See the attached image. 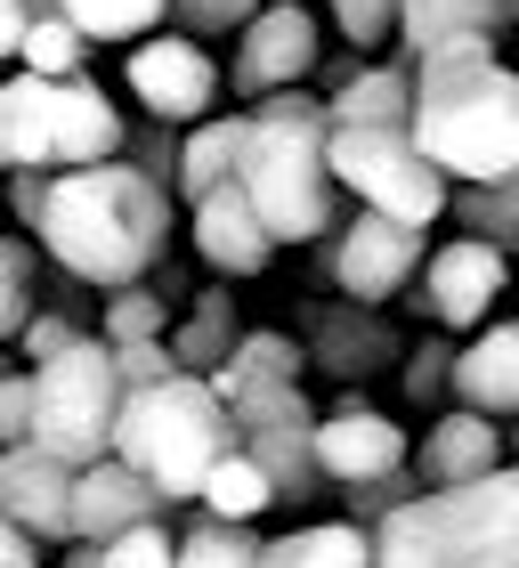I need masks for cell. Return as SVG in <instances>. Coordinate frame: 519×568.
<instances>
[{
	"instance_id": "obj_1",
	"label": "cell",
	"mask_w": 519,
	"mask_h": 568,
	"mask_svg": "<svg viewBox=\"0 0 519 568\" xmlns=\"http://www.w3.org/2000/svg\"><path fill=\"white\" fill-rule=\"evenodd\" d=\"M171 187L146 179L139 163H82V171H49L33 244L58 261L73 284H98V293H122V284H146L154 261L171 252Z\"/></svg>"
},
{
	"instance_id": "obj_2",
	"label": "cell",
	"mask_w": 519,
	"mask_h": 568,
	"mask_svg": "<svg viewBox=\"0 0 519 568\" xmlns=\"http://www.w3.org/2000/svg\"><path fill=\"white\" fill-rule=\"evenodd\" d=\"M406 139L447 179H519V73L496 58V41H447L414 65V122Z\"/></svg>"
},
{
	"instance_id": "obj_3",
	"label": "cell",
	"mask_w": 519,
	"mask_h": 568,
	"mask_svg": "<svg viewBox=\"0 0 519 568\" xmlns=\"http://www.w3.org/2000/svg\"><path fill=\"white\" fill-rule=\"evenodd\" d=\"M325 146H333V114L308 90H276L244 114L236 187L276 244H325L333 236V195L342 187H333Z\"/></svg>"
},
{
	"instance_id": "obj_4",
	"label": "cell",
	"mask_w": 519,
	"mask_h": 568,
	"mask_svg": "<svg viewBox=\"0 0 519 568\" xmlns=\"http://www.w3.org/2000/svg\"><path fill=\"white\" fill-rule=\"evenodd\" d=\"M374 568H519V463L398 504L374 528Z\"/></svg>"
},
{
	"instance_id": "obj_5",
	"label": "cell",
	"mask_w": 519,
	"mask_h": 568,
	"mask_svg": "<svg viewBox=\"0 0 519 568\" xmlns=\"http://www.w3.org/2000/svg\"><path fill=\"white\" fill-rule=\"evenodd\" d=\"M114 455L130 471H146L171 504L203 496V471L220 455H236V415L212 398L203 374H171L163 390H130L114 415Z\"/></svg>"
},
{
	"instance_id": "obj_6",
	"label": "cell",
	"mask_w": 519,
	"mask_h": 568,
	"mask_svg": "<svg viewBox=\"0 0 519 568\" xmlns=\"http://www.w3.org/2000/svg\"><path fill=\"white\" fill-rule=\"evenodd\" d=\"M122 374H114V349L98 342V333H82L65 357H49V366H33V438L24 447L58 455V463H98L114 455V415H122Z\"/></svg>"
},
{
	"instance_id": "obj_7",
	"label": "cell",
	"mask_w": 519,
	"mask_h": 568,
	"mask_svg": "<svg viewBox=\"0 0 519 568\" xmlns=\"http://www.w3.org/2000/svg\"><path fill=\"white\" fill-rule=\"evenodd\" d=\"M325 163H333V187L357 195V212H381L398 227H430L455 203L447 171H438L406 131H333Z\"/></svg>"
},
{
	"instance_id": "obj_8",
	"label": "cell",
	"mask_w": 519,
	"mask_h": 568,
	"mask_svg": "<svg viewBox=\"0 0 519 568\" xmlns=\"http://www.w3.org/2000/svg\"><path fill=\"white\" fill-rule=\"evenodd\" d=\"M423 261H430V227H398V220H381V212L333 220V236L317 244V268L342 284V301H357V308L398 301L406 284L423 276Z\"/></svg>"
},
{
	"instance_id": "obj_9",
	"label": "cell",
	"mask_w": 519,
	"mask_h": 568,
	"mask_svg": "<svg viewBox=\"0 0 519 568\" xmlns=\"http://www.w3.org/2000/svg\"><path fill=\"white\" fill-rule=\"evenodd\" d=\"M227 415H236V447L268 471L276 504L325 496V471H317V406H308L301 382H293V390H260L244 406H227Z\"/></svg>"
},
{
	"instance_id": "obj_10",
	"label": "cell",
	"mask_w": 519,
	"mask_h": 568,
	"mask_svg": "<svg viewBox=\"0 0 519 568\" xmlns=\"http://www.w3.org/2000/svg\"><path fill=\"white\" fill-rule=\"evenodd\" d=\"M122 82H130V98L146 106V122L187 131V122H203V114L220 106L227 73L212 65V49H203L195 33H146V41H130Z\"/></svg>"
},
{
	"instance_id": "obj_11",
	"label": "cell",
	"mask_w": 519,
	"mask_h": 568,
	"mask_svg": "<svg viewBox=\"0 0 519 568\" xmlns=\"http://www.w3.org/2000/svg\"><path fill=\"white\" fill-rule=\"evenodd\" d=\"M325 65V33L301 0H260V17L236 33V65H227V90L236 98H276V90H301L308 73Z\"/></svg>"
},
{
	"instance_id": "obj_12",
	"label": "cell",
	"mask_w": 519,
	"mask_h": 568,
	"mask_svg": "<svg viewBox=\"0 0 519 568\" xmlns=\"http://www.w3.org/2000/svg\"><path fill=\"white\" fill-rule=\"evenodd\" d=\"M503 284H511V261L496 244L455 236V244H430V261H423V276H414L406 293H414V308H423L438 333H479L487 317H496Z\"/></svg>"
},
{
	"instance_id": "obj_13",
	"label": "cell",
	"mask_w": 519,
	"mask_h": 568,
	"mask_svg": "<svg viewBox=\"0 0 519 568\" xmlns=\"http://www.w3.org/2000/svg\"><path fill=\"white\" fill-rule=\"evenodd\" d=\"M317 471H325L333 496H342V487H374L389 471H406V430L389 423L381 406H366L357 390H342V406L317 415Z\"/></svg>"
},
{
	"instance_id": "obj_14",
	"label": "cell",
	"mask_w": 519,
	"mask_h": 568,
	"mask_svg": "<svg viewBox=\"0 0 519 568\" xmlns=\"http://www.w3.org/2000/svg\"><path fill=\"white\" fill-rule=\"evenodd\" d=\"M163 511H171V496L146 471H130L122 455H98V463L73 471V536L82 545H114V536L163 520Z\"/></svg>"
},
{
	"instance_id": "obj_15",
	"label": "cell",
	"mask_w": 519,
	"mask_h": 568,
	"mask_svg": "<svg viewBox=\"0 0 519 568\" xmlns=\"http://www.w3.org/2000/svg\"><path fill=\"white\" fill-rule=\"evenodd\" d=\"M0 511L33 545H73V463L41 447H9L0 455Z\"/></svg>"
},
{
	"instance_id": "obj_16",
	"label": "cell",
	"mask_w": 519,
	"mask_h": 568,
	"mask_svg": "<svg viewBox=\"0 0 519 568\" xmlns=\"http://www.w3.org/2000/svg\"><path fill=\"white\" fill-rule=\"evenodd\" d=\"M511 463V438L496 415H471V406H455V415H438L423 430V447H414V479L423 487H462V479H487Z\"/></svg>"
},
{
	"instance_id": "obj_17",
	"label": "cell",
	"mask_w": 519,
	"mask_h": 568,
	"mask_svg": "<svg viewBox=\"0 0 519 568\" xmlns=\"http://www.w3.org/2000/svg\"><path fill=\"white\" fill-rule=\"evenodd\" d=\"M447 390L471 406V415L519 423V317H487L471 342L455 349V382Z\"/></svg>"
},
{
	"instance_id": "obj_18",
	"label": "cell",
	"mask_w": 519,
	"mask_h": 568,
	"mask_svg": "<svg viewBox=\"0 0 519 568\" xmlns=\"http://www.w3.org/2000/svg\"><path fill=\"white\" fill-rule=\"evenodd\" d=\"M130 139V122L114 114V98L90 82V73H73L58 82V122H49V171H82V163H114Z\"/></svg>"
},
{
	"instance_id": "obj_19",
	"label": "cell",
	"mask_w": 519,
	"mask_h": 568,
	"mask_svg": "<svg viewBox=\"0 0 519 568\" xmlns=\"http://www.w3.org/2000/svg\"><path fill=\"white\" fill-rule=\"evenodd\" d=\"M195 252H203V268H212V276H260L276 261V236L260 227V212L244 203L236 179L195 203Z\"/></svg>"
},
{
	"instance_id": "obj_20",
	"label": "cell",
	"mask_w": 519,
	"mask_h": 568,
	"mask_svg": "<svg viewBox=\"0 0 519 568\" xmlns=\"http://www.w3.org/2000/svg\"><path fill=\"white\" fill-rule=\"evenodd\" d=\"M511 9L519 0H398V33L389 41L406 49V65H423L447 41H503Z\"/></svg>"
},
{
	"instance_id": "obj_21",
	"label": "cell",
	"mask_w": 519,
	"mask_h": 568,
	"mask_svg": "<svg viewBox=\"0 0 519 568\" xmlns=\"http://www.w3.org/2000/svg\"><path fill=\"white\" fill-rule=\"evenodd\" d=\"M325 114H333V131H406L414 122V65L406 58H366L349 82H333Z\"/></svg>"
},
{
	"instance_id": "obj_22",
	"label": "cell",
	"mask_w": 519,
	"mask_h": 568,
	"mask_svg": "<svg viewBox=\"0 0 519 568\" xmlns=\"http://www.w3.org/2000/svg\"><path fill=\"white\" fill-rule=\"evenodd\" d=\"M301 349H308L317 374H381V366H398V333H389L374 308H317Z\"/></svg>"
},
{
	"instance_id": "obj_23",
	"label": "cell",
	"mask_w": 519,
	"mask_h": 568,
	"mask_svg": "<svg viewBox=\"0 0 519 568\" xmlns=\"http://www.w3.org/2000/svg\"><path fill=\"white\" fill-rule=\"evenodd\" d=\"M49 122H58V82L9 73L0 82V171H49Z\"/></svg>"
},
{
	"instance_id": "obj_24",
	"label": "cell",
	"mask_w": 519,
	"mask_h": 568,
	"mask_svg": "<svg viewBox=\"0 0 519 568\" xmlns=\"http://www.w3.org/2000/svg\"><path fill=\"white\" fill-rule=\"evenodd\" d=\"M236 163H244V114H203V122H187V131H179L171 195L195 212L212 187H227V179H236Z\"/></svg>"
},
{
	"instance_id": "obj_25",
	"label": "cell",
	"mask_w": 519,
	"mask_h": 568,
	"mask_svg": "<svg viewBox=\"0 0 519 568\" xmlns=\"http://www.w3.org/2000/svg\"><path fill=\"white\" fill-rule=\"evenodd\" d=\"M301 374H308V349L293 342V333H244V342L227 349V366L212 374V398L220 406H244L260 390H293Z\"/></svg>"
},
{
	"instance_id": "obj_26",
	"label": "cell",
	"mask_w": 519,
	"mask_h": 568,
	"mask_svg": "<svg viewBox=\"0 0 519 568\" xmlns=\"http://www.w3.org/2000/svg\"><path fill=\"white\" fill-rule=\"evenodd\" d=\"M163 342H171V357H179V374H203V382H212V374L227 366V349L244 342L236 301H227V293H195V301H187V317H179Z\"/></svg>"
},
{
	"instance_id": "obj_27",
	"label": "cell",
	"mask_w": 519,
	"mask_h": 568,
	"mask_svg": "<svg viewBox=\"0 0 519 568\" xmlns=\"http://www.w3.org/2000/svg\"><path fill=\"white\" fill-rule=\"evenodd\" d=\"M260 568H374V536L349 520H317L293 536H268L260 545Z\"/></svg>"
},
{
	"instance_id": "obj_28",
	"label": "cell",
	"mask_w": 519,
	"mask_h": 568,
	"mask_svg": "<svg viewBox=\"0 0 519 568\" xmlns=\"http://www.w3.org/2000/svg\"><path fill=\"white\" fill-rule=\"evenodd\" d=\"M212 520H244V528H260V511L276 504V487H268V471L236 447V455H220L212 471H203V496H195Z\"/></svg>"
},
{
	"instance_id": "obj_29",
	"label": "cell",
	"mask_w": 519,
	"mask_h": 568,
	"mask_svg": "<svg viewBox=\"0 0 519 568\" xmlns=\"http://www.w3.org/2000/svg\"><path fill=\"white\" fill-rule=\"evenodd\" d=\"M49 17H65L82 41H146L171 0H49Z\"/></svg>"
},
{
	"instance_id": "obj_30",
	"label": "cell",
	"mask_w": 519,
	"mask_h": 568,
	"mask_svg": "<svg viewBox=\"0 0 519 568\" xmlns=\"http://www.w3.org/2000/svg\"><path fill=\"white\" fill-rule=\"evenodd\" d=\"M260 545H268L260 528L195 511V520L179 528V568H260Z\"/></svg>"
},
{
	"instance_id": "obj_31",
	"label": "cell",
	"mask_w": 519,
	"mask_h": 568,
	"mask_svg": "<svg viewBox=\"0 0 519 568\" xmlns=\"http://www.w3.org/2000/svg\"><path fill=\"white\" fill-rule=\"evenodd\" d=\"M447 212L462 220V236H479V244H496L503 261L519 252V179H487V187H462Z\"/></svg>"
},
{
	"instance_id": "obj_32",
	"label": "cell",
	"mask_w": 519,
	"mask_h": 568,
	"mask_svg": "<svg viewBox=\"0 0 519 568\" xmlns=\"http://www.w3.org/2000/svg\"><path fill=\"white\" fill-rule=\"evenodd\" d=\"M90 58V41L73 33L65 17H33L24 24V49H17V73H41V82H73Z\"/></svg>"
},
{
	"instance_id": "obj_33",
	"label": "cell",
	"mask_w": 519,
	"mask_h": 568,
	"mask_svg": "<svg viewBox=\"0 0 519 568\" xmlns=\"http://www.w3.org/2000/svg\"><path fill=\"white\" fill-rule=\"evenodd\" d=\"M171 333V301L154 293V284H122V293H106V325H98V342H163Z\"/></svg>"
},
{
	"instance_id": "obj_34",
	"label": "cell",
	"mask_w": 519,
	"mask_h": 568,
	"mask_svg": "<svg viewBox=\"0 0 519 568\" xmlns=\"http://www.w3.org/2000/svg\"><path fill=\"white\" fill-rule=\"evenodd\" d=\"M33 268H41L33 236H0V349L24 333V317H33Z\"/></svg>"
},
{
	"instance_id": "obj_35",
	"label": "cell",
	"mask_w": 519,
	"mask_h": 568,
	"mask_svg": "<svg viewBox=\"0 0 519 568\" xmlns=\"http://www.w3.org/2000/svg\"><path fill=\"white\" fill-rule=\"evenodd\" d=\"M414 496H423V479H414V463H406V471H389V479H374V487H342V520L374 536V528L389 520V511L414 504Z\"/></svg>"
},
{
	"instance_id": "obj_36",
	"label": "cell",
	"mask_w": 519,
	"mask_h": 568,
	"mask_svg": "<svg viewBox=\"0 0 519 568\" xmlns=\"http://www.w3.org/2000/svg\"><path fill=\"white\" fill-rule=\"evenodd\" d=\"M406 406H438V398H447V382H455V342H447V333H430V342H414L406 349Z\"/></svg>"
},
{
	"instance_id": "obj_37",
	"label": "cell",
	"mask_w": 519,
	"mask_h": 568,
	"mask_svg": "<svg viewBox=\"0 0 519 568\" xmlns=\"http://www.w3.org/2000/svg\"><path fill=\"white\" fill-rule=\"evenodd\" d=\"M333 24H342L349 49H381L389 33H398V0H325Z\"/></svg>"
},
{
	"instance_id": "obj_38",
	"label": "cell",
	"mask_w": 519,
	"mask_h": 568,
	"mask_svg": "<svg viewBox=\"0 0 519 568\" xmlns=\"http://www.w3.org/2000/svg\"><path fill=\"white\" fill-rule=\"evenodd\" d=\"M106 568H179V536L163 520H146V528H130L106 545Z\"/></svg>"
},
{
	"instance_id": "obj_39",
	"label": "cell",
	"mask_w": 519,
	"mask_h": 568,
	"mask_svg": "<svg viewBox=\"0 0 519 568\" xmlns=\"http://www.w3.org/2000/svg\"><path fill=\"white\" fill-rule=\"evenodd\" d=\"M114 374H122V390H163V382L179 374V357H171V342H122L114 349Z\"/></svg>"
},
{
	"instance_id": "obj_40",
	"label": "cell",
	"mask_w": 519,
	"mask_h": 568,
	"mask_svg": "<svg viewBox=\"0 0 519 568\" xmlns=\"http://www.w3.org/2000/svg\"><path fill=\"white\" fill-rule=\"evenodd\" d=\"M171 17H179V33H244V24L260 17V0H171Z\"/></svg>"
},
{
	"instance_id": "obj_41",
	"label": "cell",
	"mask_w": 519,
	"mask_h": 568,
	"mask_svg": "<svg viewBox=\"0 0 519 568\" xmlns=\"http://www.w3.org/2000/svg\"><path fill=\"white\" fill-rule=\"evenodd\" d=\"M73 342H82V325H73L65 308H33V317H24V333H17V349L33 357V366H49V357H65Z\"/></svg>"
},
{
	"instance_id": "obj_42",
	"label": "cell",
	"mask_w": 519,
	"mask_h": 568,
	"mask_svg": "<svg viewBox=\"0 0 519 568\" xmlns=\"http://www.w3.org/2000/svg\"><path fill=\"white\" fill-rule=\"evenodd\" d=\"M24 438H33V374H0V455L9 447H24Z\"/></svg>"
},
{
	"instance_id": "obj_43",
	"label": "cell",
	"mask_w": 519,
	"mask_h": 568,
	"mask_svg": "<svg viewBox=\"0 0 519 568\" xmlns=\"http://www.w3.org/2000/svg\"><path fill=\"white\" fill-rule=\"evenodd\" d=\"M122 163H139L146 179H163V187H171V171H179V139L163 131V122H154V131H139V139H122Z\"/></svg>"
},
{
	"instance_id": "obj_44",
	"label": "cell",
	"mask_w": 519,
	"mask_h": 568,
	"mask_svg": "<svg viewBox=\"0 0 519 568\" xmlns=\"http://www.w3.org/2000/svg\"><path fill=\"white\" fill-rule=\"evenodd\" d=\"M41 195H49V171H9V195L0 203L24 220V236H33V220H41Z\"/></svg>"
},
{
	"instance_id": "obj_45",
	"label": "cell",
	"mask_w": 519,
	"mask_h": 568,
	"mask_svg": "<svg viewBox=\"0 0 519 568\" xmlns=\"http://www.w3.org/2000/svg\"><path fill=\"white\" fill-rule=\"evenodd\" d=\"M0 568H41V545L9 520V511H0Z\"/></svg>"
},
{
	"instance_id": "obj_46",
	"label": "cell",
	"mask_w": 519,
	"mask_h": 568,
	"mask_svg": "<svg viewBox=\"0 0 519 568\" xmlns=\"http://www.w3.org/2000/svg\"><path fill=\"white\" fill-rule=\"evenodd\" d=\"M24 24H33V0H0V58L24 49Z\"/></svg>"
},
{
	"instance_id": "obj_47",
	"label": "cell",
	"mask_w": 519,
	"mask_h": 568,
	"mask_svg": "<svg viewBox=\"0 0 519 568\" xmlns=\"http://www.w3.org/2000/svg\"><path fill=\"white\" fill-rule=\"evenodd\" d=\"M65 568H106V545H82V536H73V545H65Z\"/></svg>"
},
{
	"instance_id": "obj_48",
	"label": "cell",
	"mask_w": 519,
	"mask_h": 568,
	"mask_svg": "<svg viewBox=\"0 0 519 568\" xmlns=\"http://www.w3.org/2000/svg\"><path fill=\"white\" fill-rule=\"evenodd\" d=\"M503 438H511V455H519V423H511V430H503Z\"/></svg>"
},
{
	"instance_id": "obj_49",
	"label": "cell",
	"mask_w": 519,
	"mask_h": 568,
	"mask_svg": "<svg viewBox=\"0 0 519 568\" xmlns=\"http://www.w3.org/2000/svg\"><path fill=\"white\" fill-rule=\"evenodd\" d=\"M33 17H49V0H33Z\"/></svg>"
},
{
	"instance_id": "obj_50",
	"label": "cell",
	"mask_w": 519,
	"mask_h": 568,
	"mask_svg": "<svg viewBox=\"0 0 519 568\" xmlns=\"http://www.w3.org/2000/svg\"><path fill=\"white\" fill-rule=\"evenodd\" d=\"M0 374H9V349H0Z\"/></svg>"
},
{
	"instance_id": "obj_51",
	"label": "cell",
	"mask_w": 519,
	"mask_h": 568,
	"mask_svg": "<svg viewBox=\"0 0 519 568\" xmlns=\"http://www.w3.org/2000/svg\"><path fill=\"white\" fill-rule=\"evenodd\" d=\"M511 24H519V9H511Z\"/></svg>"
},
{
	"instance_id": "obj_52",
	"label": "cell",
	"mask_w": 519,
	"mask_h": 568,
	"mask_svg": "<svg viewBox=\"0 0 519 568\" xmlns=\"http://www.w3.org/2000/svg\"><path fill=\"white\" fill-rule=\"evenodd\" d=\"M0 179H9V171H0Z\"/></svg>"
}]
</instances>
